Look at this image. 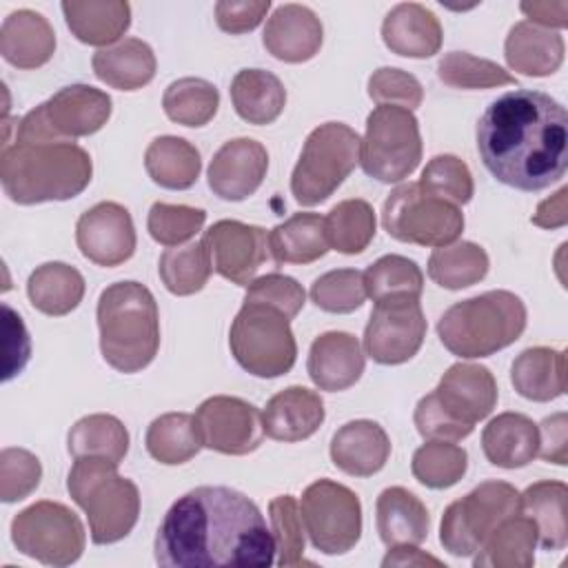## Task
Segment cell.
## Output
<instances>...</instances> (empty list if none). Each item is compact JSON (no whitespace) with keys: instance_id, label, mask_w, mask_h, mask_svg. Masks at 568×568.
<instances>
[{"instance_id":"681fc988","label":"cell","mask_w":568,"mask_h":568,"mask_svg":"<svg viewBox=\"0 0 568 568\" xmlns=\"http://www.w3.org/2000/svg\"><path fill=\"white\" fill-rule=\"evenodd\" d=\"M419 186L455 206L468 204L475 193L470 169L457 155H435L422 171Z\"/></svg>"},{"instance_id":"7bdbcfd3","label":"cell","mask_w":568,"mask_h":568,"mask_svg":"<svg viewBox=\"0 0 568 568\" xmlns=\"http://www.w3.org/2000/svg\"><path fill=\"white\" fill-rule=\"evenodd\" d=\"M162 106L166 118L182 126H204L217 113L220 93L209 80L189 75L166 87Z\"/></svg>"},{"instance_id":"f35d334b","label":"cell","mask_w":568,"mask_h":568,"mask_svg":"<svg viewBox=\"0 0 568 568\" xmlns=\"http://www.w3.org/2000/svg\"><path fill=\"white\" fill-rule=\"evenodd\" d=\"M67 448L73 457H102L120 466L129 453V430L115 415H87L71 426Z\"/></svg>"},{"instance_id":"9f6ffc18","label":"cell","mask_w":568,"mask_h":568,"mask_svg":"<svg viewBox=\"0 0 568 568\" xmlns=\"http://www.w3.org/2000/svg\"><path fill=\"white\" fill-rule=\"evenodd\" d=\"M268 9V0H222L215 4V20L226 33H246L266 18Z\"/></svg>"},{"instance_id":"e575fe53","label":"cell","mask_w":568,"mask_h":568,"mask_svg":"<svg viewBox=\"0 0 568 568\" xmlns=\"http://www.w3.org/2000/svg\"><path fill=\"white\" fill-rule=\"evenodd\" d=\"M537 528L517 513L501 521L475 552V568H530L535 564Z\"/></svg>"},{"instance_id":"74e56055","label":"cell","mask_w":568,"mask_h":568,"mask_svg":"<svg viewBox=\"0 0 568 568\" xmlns=\"http://www.w3.org/2000/svg\"><path fill=\"white\" fill-rule=\"evenodd\" d=\"M271 251L277 264H311L328 253L324 217L317 213H295L271 233Z\"/></svg>"},{"instance_id":"ffe728a7","label":"cell","mask_w":568,"mask_h":568,"mask_svg":"<svg viewBox=\"0 0 568 568\" xmlns=\"http://www.w3.org/2000/svg\"><path fill=\"white\" fill-rule=\"evenodd\" d=\"M111 98L91 84H69L42 102L49 129L62 140H75L100 131L111 118Z\"/></svg>"},{"instance_id":"7dc6e473","label":"cell","mask_w":568,"mask_h":568,"mask_svg":"<svg viewBox=\"0 0 568 568\" xmlns=\"http://www.w3.org/2000/svg\"><path fill=\"white\" fill-rule=\"evenodd\" d=\"M437 78L453 89H493L517 84L504 67L493 60L470 55L468 51H450L437 62Z\"/></svg>"},{"instance_id":"c3c4849f","label":"cell","mask_w":568,"mask_h":568,"mask_svg":"<svg viewBox=\"0 0 568 568\" xmlns=\"http://www.w3.org/2000/svg\"><path fill=\"white\" fill-rule=\"evenodd\" d=\"M273 539L277 564L282 568L293 566H313V561L304 559V521L300 515V504L293 495H280L268 504Z\"/></svg>"},{"instance_id":"4fadbf2b","label":"cell","mask_w":568,"mask_h":568,"mask_svg":"<svg viewBox=\"0 0 568 568\" xmlns=\"http://www.w3.org/2000/svg\"><path fill=\"white\" fill-rule=\"evenodd\" d=\"M300 515L311 544L324 555H344L362 537L359 497L333 479H317L306 486Z\"/></svg>"},{"instance_id":"ab89813d","label":"cell","mask_w":568,"mask_h":568,"mask_svg":"<svg viewBox=\"0 0 568 568\" xmlns=\"http://www.w3.org/2000/svg\"><path fill=\"white\" fill-rule=\"evenodd\" d=\"M488 253L475 242H453L439 246L428 257V277L448 291H459L481 282L488 273Z\"/></svg>"},{"instance_id":"11a10c76","label":"cell","mask_w":568,"mask_h":568,"mask_svg":"<svg viewBox=\"0 0 568 568\" xmlns=\"http://www.w3.org/2000/svg\"><path fill=\"white\" fill-rule=\"evenodd\" d=\"M244 302H260V304L273 306L275 311H280L288 320H293L304 308L306 293H304L302 284L288 275L266 273L262 277H255L246 286Z\"/></svg>"},{"instance_id":"9c48e42d","label":"cell","mask_w":568,"mask_h":568,"mask_svg":"<svg viewBox=\"0 0 568 568\" xmlns=\"http://www.w3.org/2000/svg\"><path fill=\"white\" fill-rule=\"evenodd\" d=\"M422 160L419 122L413 111L377 104L366 118L359 164L368 178L384 184L406 180Z\"/></svg>"},{"instance_id":"8d00e7d4","label":"cell","mask_w":568,"mask_h":568,"mask_svg":"<svg viewBox=\"0 0 568 568\" xmlns=\"http://www.w3.org/2000/svg\"><path fill=\"white\" fill-rule=\"evenodd\" d=\"M149 178L171 191L191 189L202 171L200 151L184 138L160 135L144 151Z\"/></svg>"},{"instance_id":"bcb514c9","label":"cell","mask_w":568,"mask_h":568,"mask_svg":"<svg viewBox=\"0 0 568 568\" xmlns=\"http://www.w3.org/2000/svg\"><path fill=\"white\" fill-rule=\"evenodd\" d=\"M366 295L377 302L393 295L419 297L424 288V273L417 262L404 255H382L364 273Z\"/></svg>"},{"instance_id":"484cf974","label":"cell","mask_w":568,"mask_h":568,"mask_svg":"<svg viewBox=\"0 0 568 568\" xmlns=\"http://www.w3.org/2000/svg\"><path fill=\"white\" fill-rule=\"evenodd\" d=\"M55 33L49 20L31 9L11 11L0 27V53L18 69H38L51 60Z\"/></svg>"},{"instance_id":"7c38bea8","label":"cell","mask_w":568,"mask_h":568,"mask_svg":"<svg viewBox=\"0 0 568 568\" xmlns=\"http://www.w3.org/2000/svg\"><path fill=\"white\" fill-rule=\"evenodd\" d=\"M13 546L44 564L71 566L82 557L87 535L80 517L60 501H36L20 510L11 521Z\"/></svg>"},{"instance_id":"2e32d148","label":"cell","mask_w":568,"mask_h":568,"mask_svg":"<svg viewBox=\"0 0 568 568\" xmlns=\"http://www.w3.org/2000/svg\"><path fill=\"white\" fill-rule=\"evenodd\" d=\"M193 417L202 446L222 455H248L266 435L262 413L251 402L231 395L204 399Z\"/></svg>"},{"instance_id":"30bf717a","label":"cell","mask_w":568,"mask_h":568,"mask_svg":"<svg viewBox=\"0 0 568 568\" xmlns=\"http://www.w3.org/2000/svg\"><path fill=\"white\" fill-rule=\"evenodd\" d=\"M382 224L399 242L439 248L462 235L464 213L459 206L424 191L419 182H404L388 193Z\"/></svg>"},{"instance_id":"8992f818","label":"cell","mask_w":568,"mask_h":568,"mask_svg":"<svg viewBox=\"0 0 568 568\" xmlns=\"http://www.w3.org/2000/svg\"><path fill=\"white\" fill-rule=\"evenodd\" d=\"M67 490L89 519L91 541L98 546L124 539L140 515L138 486L118 475V464L102 457H75Z\"/></svg>"},{"instance_id":"3957f363","label":"cell","mask_w":568,"mask_h":568,"mask_svg":"<svg viewBox=\"0 0 568 568\" xmlns=\"http://www.w3.org/2000/svg\"><path fill=\"white\" fill-rule=\"evenodd\" d=\"M91 175V155L75 140H13L0 153V182L16 204L71 200L89 186Z\"/></svg>"},{"instance_id":"d6a6232c","label":"cell","mask_w":568,"mask_h":568,"mask_svg":"<svg viewBox=\"0 0 568 568\" xmlns=\"http://www.w3.org/2000/svg\"><path fill=\"white\" fill-rule=\"evenodd\" d=\"M62 13L71 33L93 47L120 40L131 24V7L122 0H67Z\"/></svg>"},{"instance_id":"e0dca14e","label":"cell","mask_w":568,"mask_h":568,"mask_svg":"<svg viewBox=\"0 0 568 568\" xmlns=\"http://www.w3.org/2000/svg\"><path fill=\"white\" fill-rule=\"evenodd\" d=\"M80 253L98 266L124 264L135 253V226L131 213L118 202H98L75 224Z\"/></svg>"},{"instance_id":"7402d4cb","label":"cell","mask_w":568,"mask_h":568,"mask_svg":"<svg viewBox=\"0 0 568 568\" xmlns=\"http://www.w3.org/2000/svg\"><path fill=\"white\" fill-rule=\"evenodd\" d=\"M364 353L359 339L344 331H328L313 339L306 371L322 390H346L364 373Z\"/></svg>"},{"instance_id":"5b68a950","label":"cell","mask_w":568,"mask_h":568,"mask_svg":"<svg viewBox=\"0 0 568 568\" xmlns=\"http://www.w3.org/2000/svg\"><path fill=\"white\" fill-rule=\"evenodd\" d=\"M526 304L510 291H486L455 302L437 322L439 342L457 357H488L521 337Z\"/></svg>"},{"instance_id":"4dcf8cb0","label":"cell","mask_w":568,"mask_h":568,"mask_svg":"<svg viewBox=\"0 0 568 568\" xmlns=\"http://www.w3.org/2000/svg\"><path fill=\"white\" fill-rule=\"evenodd\" d=\"M91 67L98 80L120 91H135L155 75V53L140 38H124L115 47L93 53Z\"/></svg>"},{"instance_id":"60d3db41","label":"cell","mask_w":568,"mask_h":568,"mask_svg":"<svg viewBox=\"0 0 568 568\" xmlns=\"http://www.w3.org/2000/svg\"><path fill=\"white\" fill-rule=\"evenodd\" d=\"M149 455L166 466H178L195 457L202 448L195 417L189 413H164L155 417L144 437Z\"/></svg>"},{"instance_id":"7a4b0ae2","label":"cell","mask_w":568,"mask_h":568,"mask_svg":"<svg viewBox=\"0 0 568 568\" xmlns=\"http://www.w3.org/2000/svg\"><path fill=\"white\" fill-rule=\"evenodd\" d=\"M477 151L488 173L517 191H541L568 166V113L548 93L515 89L493 100L477 122Z\"/></svg>"},{"instance_id":"277c9868","label":"cell","mask_w":568,"mask_h":568,"mask_svg":"<svg viewBox=\"0 0 568 568\" xmlns=\"http://www.w3.org/2000/svg\"><path fill=\"white\" fill-rule=\"evenodd\" d=\"M100 351L120 373L146 368L160 348V313L153 293L133 280L109 284L98 297Z\"/></svg>"},{"instance_id":"f907efd6","label":"cell","mask_w":568,"mask_h":568,"mask_svg":"<svg viewBox=\"0 0 568 568\" xmlns=\"http://www.w3.org/2000/svg\"><path fill=\"white\" fill-rule=\"evenodd\" d=\"M364 275L357 268H335L311 284V300L326 313H353L366 300Z\"/></svg>"},{"instance_id":"603a6c76","label":"cell","mask_w":568,"mask_h":568,"mask_svg":"<svg viewBox=\"0 0 568 568\" xmlns=\"http://www.w3.org/2000/svg\"><path fill=\"white\" fill-rule=\"evenodd\" d=\"M390 455L386 430L373 419H353L339 426L331 439L333 464L353 477H371L384 468Z\"/></svg>"},{"instance_id":"1f68e13d","label":"cell","mask_w":568,"mask_h":568,"mask_svg":"<svg viewBox=\"0 0 568 568\" xmlns=\"http://www.w3.org/2000/svg\"><path fill=\"white\" fill-rule=\"evenodd\" d=\"M568 488L564 481H535L519 493V513L537 528V544L544 550H564L568 544L566 519Z\"/></svg>"},{"instance_id":"52a82bcc","label":"cell","mask_w":568,"mask_h":568,"mask_svg":"<svg viewBox=\"0 0 568 568\" xmlns=\"http://www.w3.org/2000/svg\"><path fill=\"white\" fill-rule=\"evenodd\" d=\"M359 135L344 122H324L304 142L291 173V193L302 206L328 200L359 162Z\"/></svg>"},{"instance_id":"83f0119b","label":"cell","mask_w":568,"mask_h":568,"mask_svg":"<svg viewBox=\"0 0 568 568\" xmlns=\"http://www.w3.org/2000/svg\"><path fill=\"white\" fill-rule=\"evenodd\" d=\"M379 539L393 546H417L428 537L430 515L426 506L404 486L384 488L375 504Z\"/></svg>"},{"instance_id":"9a60e30c","label":"cell","mask_w":568,"mask_h":568,"mask_svg":"<svg viewBox=\"0 0 568 568\" xmlns=\"http://www.w3.org/2000/svg\"><path fill=\"white\" fill-rule=\"evenodd\" d=\"M211 266L224 280L248 286L264 266L277 268L268 233L262 226L237 220H220L202 237Z\"/></svg>"},{"instance_id":"d590c367","label":"cell","mask_w":568,"mask_h":568,"mask_svg":"<svg viewBox=\"0 0 568 568\" xmlns=\"http://www.w3.org/2000/svg\"><path fill=\"white\" fill-rule=\"evenodd\" d=\"M27 295L36 311L51 317H62L82 302L84 277L71 264L47 262L29 275Z\"/></svg>"},{"instance_id":"91938a15","label":"cell","mask_w":568,"mask_h":568,"mask_svg":"<svg viewBox=\"0 0 568 568\" xmlns=\"http://www.w3.org/2000/svg\"><path fill=\"white\" fill-rule=\"evenodd\" d=\"M566 197H568V186H561L557 193L541 200L537 204V211L532 213L530 222L539 229H559V226H564L568 222Z\"/></svg>"},{"instance_id":"ee69618b","label":"cell","mask_w":568,"mask_h":568,"mask_svg":"<svg viewBox=\"0 0 568 568\" xmlns=\"http://www.w3.org/2000/svg\"><path fill=\"white\" fill-rule=\"evenodd\" d=\"M211 257L204 242H191L182 248L173 246L160 255V280L173 295H193L204 288L211 277Z\"/></svg>"},{"instance_id":"cb8c5ba5","label":"cell","mask_w":568,"mask_h":568,"mask_svg":"<svg viewBox=\"0 0 568 568\" xmlns=\"http://www.w3.org/2000/svg\"><path fill=\"white\" fill-rule=\"evenodd\" d=\"M322 397L306 386H288L275 393L262 410L264 433L277 442L308 439L324 422Z\"/></svg>"},{"instance_id":"6f0895ef","label":"cell","mask_w":568,"mask_h":568,"mask_svg":"<svg viewBox=\"0 0 568 568\" xmlns=\"http://www.w3.org/2000/svg\"><path fill=\"white\" fill-rule=\"evenodd\" d=\"M537 428H539L537 455H541L546 462H552L557 466H566V462H568V419H566V413H555V415L546 417Z\"/></svg>"},{"instance_id":"5bb4252c","label":"cell","mask_w":568,"mask_h":568,"mask_svg":"<svg viewBox=\"0 0 568 568\" xmlns=\"http://www.w3.org/2000/svg\"><path fill=\"white\" fill-rule=\"evenodd\" d=\"M426 337L419 297L393 295L377 300L364 328L366 355L384 366L404 364L417 355Z\"/></svg>"},{"instance_id":"8fae6325","label":"cell","mask_w":568,"mask_h":568,"mask_svg":"<svg viewBox=\"0 0 568 568\" xmlns=\"http://www.w3.org/2000/svg\"><path fill=\"white\" fill-rule=\"evenodd\" d=\"M519 513V490L508 481H481L442 517L439 541L455 557H473L490 532Z\"/></svg>"},{"instance_id":"44dd1931","label":"cell","mask_w":568,"mask_h":568,"mask_svg":"<svg viewBox=\"0 0 568 568\" xmlns=\"http://www.w3.org/2000/svg\"><path fill=\"white\" fill-rule=\"evenodd\" d=\"M324 40V27L313 9L304 4H280L266 20L262 44L282 62H306L315 58Z\"/></svg>"},{"instance_id":"f5cc1de1","label":"cell","mask_w":568,"mask_h":568,"mask_svg":"<svg viewBox=\"0 0 568 568\" xmlns=\"http://www.w3.org/2000/svg\"><path fill=\"white\" fill-rule=\"evenodd\" d=\"M42 479L40 459L24 448H4L0 453V499L4 504L29 497Z\"/></svg>"},{"instance_id":"836d02e7","label":"cell","mask_w":568,"mask_h":568,"mask_svg":"<svg viewBox=\"0 0 568 568\" xmlns=\"http://www.w3.org/2000/svg\"><path fill=\"white\" fill-rule=\"evenodd\" d=\"M235 113L248 124H271L286 106L282 80L266 69H242L231 82Z\"/></svg>"},{"instance_id":"b9f144b4","label":"cell","mask_w":568,"mask_h":568,"mask_svg":"<svg viewBox=\"0 0 568 568\" xmlns=\"http://www.w3.org/2000/svg\"><path fill=\"white\" fill-rule=\"evenodd\" d=\"M375 211L366 200L351 197L337 202L324 217L328 246L344 253H362L375 237Z\"/></svg>"},{"instance_id":"6da1fadb","label":"cell","mask_w":568,"mask_h":568,"mask_svg":"<svg viewBox=\"0 0 568 568\" xmlns=\"http://www.w3.org/2000/svg\"><path fill=\"white\" fill-rule=\"evenodd\" d=\"M155 561L166 568H268L275 539L244 493L197 486L166 510L155 535Z\"/></svg>"},{"instance_id":"816d5d0a","label":"cell","mask_w":568,"mask_h":568,"mask_svg":"<svg viewBox=\"0 0 568 568\" xmlns=\"http://www.w3.org/2000/svg\"><path fill=\"white\" fill-rule=\"evenodd\" d=\"M206 220L204 209L186 206V204H166V202H155L149 209L146 217V229L149 235L162 244V246H180L186 240H191L197 231H202Z\"/></svg>"},{"instance_id":"94428289","label":"cell","mask_w":568,"mask_h":568,"mask_svg":"<svg viewBox=\"0 0 568 568\" xmlns=\"http://www.w3.org/2000/svg\"><path fill=\"white\" fill-rule=\"evenodd\" d=\"M426 564L442 566V561H439L437 557L426 555V552L417 550V548L410 546V544L388 548V555L382 559V566H384V568H388V566H426Z\"/></svg>"},{"instance_id":"f546056e","label":"cell","mask_w":568,"mask_h":568,"mask_svg":"<svg viewBox=\"0 0 568 568\" xmlns=\"http://www.w3.org/2000/svg\"><path fill=\"white\" fill-rule=\"evenodd\" d=\"M515 390L530 402H550L566 393V353L550 346L521 351L510 366Z\"/></svg>"},{"instance_id":"f1b7e54d","label":"cell","mask_w":568,"mask_h":568,"mask_svg":"<svg viewBox=\"0 0 568 568\" xmlns=\"http://www.w3.org/2000/svg\"><path fill=\"white\" fill-rule=\"evenodd\" d=\"M481 448L493 466L524 468L537 457L539 428L521 413H501L484 426Z\"/></svg>"},{"instance_id":"f6af8a7d","label":"cell","mask_w":568,"mask_h":568,"mask_svg":"<svg viewBox=\"0 0 568 568\" xmlns=\"http://www.w3.org/2000/svg\"><path fill=\"white\" fill-rule=\"evenodd\" d=\"M468 468V453L444 439H428L413 453L410 470L413 477L426 488H450L455 486Z\"/></svg>"},{"instance_id":"680465c9","label":"cell","mask_w":568,"mask_h":568,"mask_svg":"<svg viewBox=\"0 0 568 568\" xmlns=\"http://www.w3.org/2000/svg\"><path fill=\"white\" fill-rule=\"evenodd\" d=\"M519 9L528 16V22L546 29H564L568 24V2H521Z\"/></svg>"},{"instance_id":"d4e9b609","label":"cell","mask_w":568,"mask_h":568,"mask_svg":"<svg viewBox=\"0 0 568 568\" xmlns=\"http://www.w3.org/2000/svg\"><path fill=\"white\" fill-rule=\"evenodd\" d=\"M384 44L404 58H430L439 51L444 31L437 16L417 2L395 4L382 22Z\"/></svg>"},{"instance_id":"db71d44e","label":"cell","mask_w":568,"mask_h":568,"mask_svg":"<svg viewBox=\"0 0 568 568\" xmlns=\"http://www.w3.org/2000/svg\"><path fill=\"white\" fill-rule=\"evenodd\" d=\"M368 95L377 104H395L413 111L422 104L424 89L413 73L395 67H379L368 78Z\"/></svg>"},{"instance_id":"ac0fdd59","label":"cell","mask_w":568,"mask_h":568,"mask_svg":"<svg viewBox=\"0 0 568 568\" xmlns=\"http://www.w3.org/2000/svg\"><path fill=\"white\" fill-rule=\"evenodd\" d=\"M439 408L457 424L475 428L477 422L486 419L497 406V382L493 373L481 364L459 362L453 364L439 379L437 388L430 390Z\"/></svg>"},{"instance_id":"4316f807","label":"cell","mask_w":568,"mask_h":568,"mask_svg":"<svg viewBox=\"0 0 568 568\" xmlns=\"http://www.w3.org/2000/svg\"><path fill=\"white\" fill-rule=\"evenodd\" d=\"M564 38L546 27L521 20L510 27L504 55L513 71L530 78L555 73L564 62Z\"/></svg>"},{"instance_id":"d6986e66","label":"cell","mask_w":568,"mask_h":568,"mask_svg":"<svg viewBox=\"0 0 568 568\" xmlns=\"http://www.w3.org/2000/svg\"><path fill=\"white\" fill-rule=\"evenodd\" d=\"M268 171V153L253 138L224 142L209 164V189L226 202H242L253 195Z\"/></svg>"},{"instance_id":"ba28073f","label":"cell","mask_w":568,"mask_h":568,"mask_svg":"<svg viewBox=\"0 0 568 568\" xmlns=\"http://www.w3.org/2000/svg\"><path fill=\"white\" fill-rule=\"evenodd\" d=\"M229 346L246 373L264 379L288 373L297 359L291 320L260 302H242L229 331Z\"/></svg>"}]
</instances>
